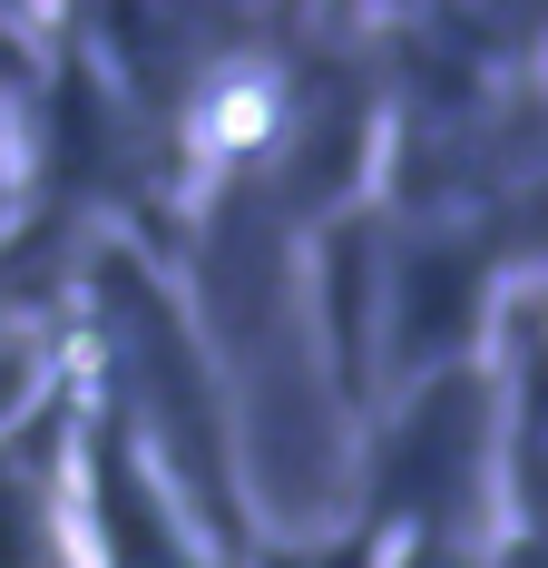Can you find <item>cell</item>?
I'll return each mask as SVG.
<instances>
[]
</instances>
